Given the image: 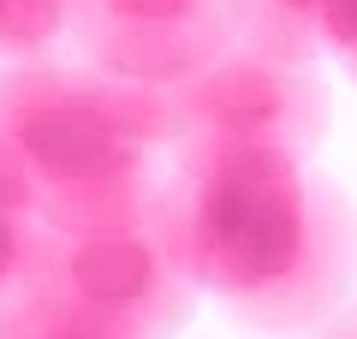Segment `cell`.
<instances>
[{
    "label": "cell",
    "instance_id": "obj_2",
    "mask_svg": "<svg viewBox=\"0 0 357 339\" xmlns=\"http://www.w3.org/2000/svg\"><path fill=\"white\" fill-rule=\"evenodd\" d=\"M173 149L167 89L89 60L0 72V161L42 226H126L161 209Z\"/></svg>",
    "mask_w": 357,
    "mask_h": 339
},
{
    "label": "cell",
    "instance_id": "obj_11",
    "mask_svg": "<svg viewBox=\"0 0 357 339\" xmlns=\"http://www.w3.org/2000/svg\"><path fill=\"white\" fill-rule=\"evenodd\" d=\"M345 339H357V327H351V333H345Z\"/></svg>",
    "mask_w": 357,
    "mask_h": 339
},
{
    "label": "cell",
    "instance_id": "obj_7",
    "mask_svg": "<svg viewBox=\"0 0 357 339\" xmlns=\"http://www.w3.org/2000/svg\"><path fill=\"white\" fill-rule=\"evenodd\" d=\"M36 232H42V214L30 209V197L18 190V179L6 173V161H0V315L18 310V292H24V274H30Z\"/></svg>",
    "mask_w": 357,
    "mask_h": 339
},
{
    "label": "cell",
    "instance_id": "obj_4",
    "mask_svg": "<svg viewBox=\"0 0 357 339\" xmlns=\"http://www.w3.org/2000/svg\"><path fill=\"white\" fill-rule=\"evenodd\" d=\"M167 113H173V155L268 149L310 161L328 131V96L310 60L256 48L244 36L203 72L167 84Z\"/></svg>",
    "mask_w": 357,
    "mask_h": 339
},
{
    "label": "cell",
    "instance_id": "obj_10",
    "mask_svg": "<svg viewBox=\"0 0 357 339\" xmlns=\"http://www.w3.org/2000/svg\"><path fill=\"white\" fill-rule=\"evenodd\" d=\"M0 339H84V333H72V327L48 322L36 310H6L0 315Z\"/></svg>",
    "mask_w": 357,
    "mask_h": 339
},
{
    "label": "cell",
    "instance_id": "obj_8",
    "mask_svg": "<svg viewBox=\"0 0 357 339\" xmlns=\"http://www.w3.org/2000/svg\"><path fill=\"white\" fill-rule=\"evenodd\" d=\"M72 30V0H0V60H42Z\"/></svg>",
    "mask_w": 357,
    "mask_h": 339
},
{
    "label": "cell",
    "instance_id": "obj_5",
    "mask_svg": "<svg viewBox=\"0 0 357 339\" xmlns=\"http://www.w3.org/2000/svg\"><path fill=\"white\" fill-rule=\"evenodd\" d=\"M77 60L137 84H178L238 42V0H72Z\"/></svg>",
    "mask_w": 357,
    "mask_h": 339
},
{
    "label": "cell",
    "instance_id": "obj_3",
    "mask_svg": "<svg viewBox=\"0 0 357 339\" xmlns=\"http://www.w3.org/2000/svg\"><path fill=\"white\" fill-rule=\"evenodd\" d=\"M191 274L173 262L161 226H42L18 310L84 339H173L191 315Z\"/></svg>",
    "mask_w": 357,
    "mask_h": 339
},
{
    "label": "cell",
    "instance_id": "obj_9",
    "mask_svg": "<svg viewBox=\"0 0 357 339\" xmlns=\"http://www.w3.org/2000/svg\"><path fill=\"white\" fill-rule=\"evenodd\" d=\"M321 48L357 77V0H321Z\"/></svg>",
    "mask_w": 357,
    "mask_h": 339
},
{
    "label": "cell",
    "instance_id": "obj_1",
    "mask_svg": "<svg viewBox=\"0 0 357 339\" xmlns=\"http://www.w3.org/2000/svg\"><path fill=\"white\" fill-rule=\"evenodd\" d=\"M155 226L197 292L274 333L321 322L357 262L351 202L268 149L173 155Z\"/></svg>",
    "mask_w": 357,
    "mask_h": 339
},
{
    "label": "cell",
    "instance_id": "obj_6",
    "mask_svg": "<svg viewBox=\"0 0 357 339\" xmlns=\"http://www.w3.org/2000/svg\"><path fill=\"white\" fill-rule=\"evenodd\" d=\"M238 36L274 54L316 60L321 48V0H238Z\"/></svg>",
    "mask_w": 357,
    "mask_h": 339
}]
</instances>
